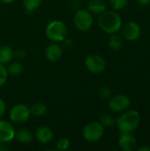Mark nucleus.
<instances>
[{
    "label": "nucleus",
    "instance_id": "f257e3e1",
    "mask_svg": "<svg viewBox=\"0 0 150 151\" xmlns=\"http://www.w3.org/2000/svg\"><path fill=\"white\" fill-rule=\"evenodd\" d=\"M98 25L100 28L106 34L111 35L118 33L122 25V18L115 10H106L100 14L98 18Z\"/></svg>",
    "mask_w": 150,
    "mask_h": 151
},
{
    "label": "nucleus",
    "instance_id": "f03ea898",
    "mask_svg": "<svg viewBox=\"0 0 150 151\" xmlns=\"http://www.w3.org/2000/svg\"><path fill=\"white\" fill-rule=\"evenodd\" d=\"M116 124L121 133H132L139 127L141 115L135 110H127L121 112V115L116 119Z\"/></svg>",
    "mask_w": 150,
    "mask_h": 151
},
{
    "label": "nucleus",
    "instance_id": "7ed1b4c3",
    "mask_svg": "<svg viewBox=\"0 0 150 151\" xmlns=\"http://www.w3.org/2000/svg\"><path fill=\"white\" fill-rule=\"evenodd\" d=\"M67 33V27L61 20H52L45 28V35L47 38L53 42H63L66 39Z\"/></svg>",
    "mask_w": 150,
    "mask_h": 151
},
{
    "label": "nucleus",
    "instance_id": "20e7f679",
    "mask_svg": "<svg viewBox=\"0 0 150 151\" xmlns=\"http://www.w3.org/2000/svg\"><path fill=\"white\" fill-rule=\"evenodd\" d=\"M75 27L80 32L88 31L94 23L93 14L88 9H79L76 11L73 18Z\"/></svg>",
    "mask_w": 150,
    "mask_h": 151
},
{
    "label": "nucleus",
    "instance_id": "39448f33",
    "mask_svg": "<svg viewBox=\"0 0 150 151\" xmlns=\"http://www.w3.org/2000/svg\"><path fill=\"white\" fill-rule=\"evenodd\" d=\"M104 134V127L100 122L94 121L85 126L82 131L83 138L88 142H98Z\"/></svg>",
    "mask_w": 150,
    "mask_h": 151
},
{
    "label": "nucleus",
    "instance_id": "423d86ee",
    "mask_svg": "<svg viewBox=\"0 0 150 151\" xmlns=\"http://www.w3.org/2000/svg\"><path fill=\"white\" fill-rule=\"evenodd\" d=\"M30 116L31 114H30L29 107L24 104H15L14 106L11 107L10 113H9L11 121L18 125L27 122L29 119Z\"/></svg>",
    "mask_w": 150,
    "mask_h": 151
},
{
    "label": "nucleus",
    "instance_id": "0eeeda50",
    "mask_svg": "<svg viewBox=\"0 0 150 151\" xmlns=\"http://www.w3.org/2000/svg\"><path fill=\"white\" fill-rule=\"evenodd\" d=\"M109 108L114 112H124L131 106V100L125 95H115L109 98Z\"/></svg>",
    "mask_w": 150,
    "mask_h": 151
},
{
    "label": "nucleus",
    "instance_id": "6e6552de",
    "mask_svg": "<svg viewBox=\"0 0 150 151\" xmlns=\"http://www.w3.org/2000/svg\"><path fill=\"white\" fill-rule=\"evenodd\" d=\"M88 70L95 74L102 73L106 69L105 59L98 54H91L87 57L85 61Z\"/></svg>",
    "mask_w": 150,
    "mask_h": 151
},
{
    "label": "nucleus",
    "instance_id": "1a4fd4ad",
    "mask_svg": "<svg viewBox=\"0 0 150 151\" xmlns=\"http://www.w3.org/2000/svg\"><path fill=\"white\" fill-rule=\"evenodd\" d=\"M121 32L123 37L130 42H134L141 37V28L140 25L135 21H127L121 27Z\"/></svg>",
    "mask_w": 150,
    "mask_h": 151
},
{
    "label": "nucleus",
    "instance_id": "9d476101",
    "mask_svg": "<svg viewBox=\"0 0 150 151\" xmlns=\"http://www.w3.org/2000/svg\"><path fill=\"white\" fill-rule=\"evenodd\" d=\"M15 128L13 125L0 119V143L7 144L15 138Z\"/></svg>",
    "mask_w": 150,
    "mask_h": 151
},
{
    "label": "nucleus",
    "instance_id": "9b49d317",
    "mask_svg": "<svg viewBox=\"0 0 150 151\" xmlns=\"http://www.w3.org/2000/svg\"><path fill=\"white\" fill-rule=\"evenodd\" d=\"M118 146L124 151H133L137 148V140L131 133H122L118 139Z\"/></svg>",
    "mask_w": 150,
    "mask_h": 151
},
{
    "label": "nucleus",
    "instance_id": "f8f14e48",
    "mask_svg": "<svg viewBox=\"0 0 150 151\" xmlns=\"http://www.w3.org/2000/svg\"><path fill=\"white\" fill-rule=\"evenodd\" d=\"M63 55V49L58 42H53L47 46L45 49V57L50 62L58 61Z\"/></svg>",
    "mask_w": 150,
    "mask_h": 151
},
{
    "label": "nucleus",
    "instance_id": "ddd939ff",
    "mask_svg": "<svg viewBox=\"0 0 150 151\" xmlns=\"http://www.w3.org/2000/svg\"><path fill=\"white\" fill-rule=\"evenodd\" d=\"M53 137H54V133L52 129L47 126L39 127L35 130V138L39 142L42 144H47L53 140Z\"/></svg>",
    "mask_w": 150,
    "mask_h": 151
},
{
    "label": "nucleus",
    "instance_id": "4468645a",
    "mask_svg": "<svg viewBox=\"0 0 150 151\" xmlns=\"http://www.w3.org/2000/svg\"><path fill=\"white\" fill-rule=\"evenodd\" d=\"M88 10L92 14L100 15L107 10V4L103 0H90L88 3Z\"/></svg>",
    "mask_w": 150,
    "mask_h": 151
},
{
    "label": "nucleus",
    "instance_id": "2eb2a0df",
    "mask_svg": "<svg viewBox=\"0 0 150 151\" xmlns=\"http://www.w3.org/2000/svg\"><path fill=\"white\" fill-rule=\"evenodd\" d=\"M14 58V50L9 45L0 46V64L6 65Z\"/></svg>",
    "mask_w": 150,
    "mask_h": 151
},
{
    "label": "nucleus",
    "instance_id": "dca6fc26",
    "mask_svg": "<svg viewBox=\"0 0 150 151\" xmlns=\"http://www.w3.org/2000/svg\"><path fill=\"white\" fill-rule=\"evenodd\" d=\"M19 143L22 144H27L30 143L33 139H34V135L32 134V132L27 129V128H20L18 131L15 132V138Z\"/></svg>",
    "mask_w": 150,
    "mask_h": 151
},
{
    "label": "nucleus",
    "instance_id": "f3484780",
    "mask_svg": "<svg viewBox=\"0 0 150 151\" xmlns=\"http://www.w3.org/2000/svg\"><path fill=\"white\" fill-rule=\"evenodd\" d=\"M29 110H30L31 116H34L36 118H41L45 115L48 108L45 104H43L42 102H36L29 107Z\"/></svg>",
    "mask_w": 150,
    "mask_h": 151
},
{
    "label": "nucleus",
    "instance_id": "a211bd4d",
    "mask_svg": "<svg viewBox=\"0 0 150 151\" xmlns=\"http://www.w3.org/2000/svg\"><path fill=\"white\" fill-rule=\"evenodd\" d=\"M108 44H109V47L111 50H119L123 47V44H124L123 37L120 35L117 34V33L111 34L110 38H109Z\"/></svg>",
    "mask_w": 150,
    "mask_h": 151
},
{
    "label": "nucleus",
    "instance_id": "6ab92c4d",
    "mask_svg": "<svg viewBox=\"0 0 150 151\" xmlns=\"http://www.w3.org/2000/svg\"><path fill=\"white\" fill-rule=\"evenodd\" d=\"M7 68V72L11 76H19L23 72V65L18 61L10 62Z\"/></svg>",
    "mask_w": 150,
    "mask_h": 151
},
{
    "label": "nucleus",
    "instance_id": "aec40b11",
    "mask_svg": "<svg viewBox=\"0 0 150 151\" xmlns=\"http://www.w3.org/2000/svg\"><path fill=\"white\" fill-rule=\"evenodd\" d=\"M42 0H23V6L27 13L34 12L40 7Z\"/></svg>",
    "mask_w": 150,
    "mask_h": 151
},
{
    "label": "nucleus",
    "instance_id": "412c9836",
    "mask_svg": "<svg viewBox=\"0 0 150 151\" xmlns=\"http://www.w3.org/2000/svg\"><path fill=\"white\" fill-rule=\"evenodd\" d=\"M100 123L102 124V126L103 127L110 128V127H112L116 124V120L114 119V118L111 115L107 114V113H104V114H103L101 116Z\"/></svg>",
    "mask_w": 150,
    "mask_h": 151
},
{
    "label": "nucleus",
    "instance_id": "4be33fe9",
    "mask_svg": "<svg viewBox=\"0 0 150 151\" xmlns=\"http://www.w3.org/2000/svg\"><path fill=\"white\" fill-rule=\"evenodd\" d=\"M110 3L112 9L118 12L125 9L128 4L129 0H110Z\"/></svg>",
    "mask_w": 150,
    "mask_h": 151
},
{
    "label": "nucleus",
    "instance_id": "5701e85b",
    "mask_svg": "<svg viewBox=\"0 0 150 151\" xmlns=\"http://www.w3.org/2000/svg\"><path fill=\"white\" fill-rule=\"evenodd\" d=\"M70 147V141L65 137H61L56 143V149L57 150H67Z\"/></svg>",
    "mask_w": 150,
    "mask_h": 151
},
{
    "label": "nucleus",
    "instance_id": "b1692460",
    "mask_svg": "<svg viewBox=\"0 0 150 151\" xmlns=\"http://www.w3.org/2000/svg\"><path fill=\"white\" fill-rule=\"evenodd\" d=\"M8 75L9 73L7 72V68L4 66V65L0 64V88L5 84L8 79Z\"/></svg>",
    "mask_w": 150,
    "mask_h": 151
},
{
    "label": "nucleus",
    "instance_id": "393cba45",
    "mask_svg": "<svg viewBox=\"0 0 150 151\" xmlns=\"http://www.w3.org/2000/svg\"><path fill=\"white\" fill-rule=\"evenodd\" d=\"M99 96L103 98V99H109L111 96V90L109 87L107 86H103L99 88L98 90Z\"/></svg>",
    "mask_w": 150,
    "mask_h": 151
},
{
    "label": "nucleus",
    "instance_id": "a878e982",
    "mask_svg": "<svg viewBox=\"0 0 150 151\" xmlns=\"http://www.w3.org/2000/svg\"><path fill=\"white\" fill-rule=\"evenodd\" d=\"M26 55H27L26 50H23V49H18V50H16L14 51V57H15L17 59H19V60L24 59V58H26Z\"/></svg>",
    "mask_w": 150,
    "mask_h": 151
},
{
    "label": "nucleus",
    "instance_id": "bb28decb",
    "mask_svg": "<svg viewBox=\"0 0 150 151\" xmlns=\"http://www.w3.org/2000/svg\"><path fill=\"white\" fill-rule=\"evenodd\" d=\"M5 111H6V104L4 101L0 98V119H2V117L4 115Z\"/></svg>",
    "mask_w": 150,
    "mask_h": 151
},
{
    "label": "nucleus",
    "instance_id": "cd10ccee",
    "mask_svg": "<svg viewBox=\"0 0 150 151\" xmlns=\"http://www.w3.org/2000/svg\"><path fill=\"white\" fill-rule=\"evenodd\" d=\"M135 2L141 6H148L150 4V0H135Z\"/></svg>",
    "mask_w": 150,
    "mask_h": 151
},
{
    "label": "nucleus",
    "instance_id": "c85d7f7f",
    "mask_svg": "<svg viewBox=\"0 0 150 151\" xmlns=\"http://www.w3.org/2000/svg\"><path fill=\"white\" fill-rule=\"evenodd\" d=\"M138 151H150V147L149 146H141V147H139L137 149Z\"/></svg>",
    "mask_w": 150,
    "mask_h": 151
},
{
    "label": "nucleus",
    "instance_id": "c756f323",
    "mask_svg": "<svg viewBox=\"0 0 150 151\" xmlns=\"http://www.w3.org/2000/svg\"><path fill=\"white\" fill-rule=\"evenodd\" d=\"M9 150L8 146H6V144L4 143H0V151H7Z\"/></svg>",
    "mask_w": 150,
    "mask_h": 151
},
{
    "label": "nucleus",
    "instance_id": "7c9ffc66",
    "mask_svg": "<svg viewBox=\"0 0 150 151\" xmlns=\"http://www.w3.org/2000/svg\"><path fill=\"white\" fill-rule=\"evenodd\" d=\"M15 0H0V3L2 4H11L12 2H14Z\"/></svg>",
    "mask_w": 150,
    "mask_h": 151
}]
</instances>
